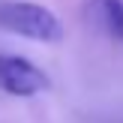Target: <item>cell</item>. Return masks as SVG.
I'll return each instance as SVG.
<instances>
[{"mask_svg": "<svg viewBox=\"0 0 123 123\" xmlns=\"http://www.w3.org/2000/svg\"><path fill=\"white\" fill-rule=\"evenodd\" d=\"M0 27L18 33L33 42H54L63 39V24L48 6L33 3V0H6L0 3Z\"/></svg>", "mask_w": 123, "mask_h": 123, "instance_id": "6da1fadb", "label": "cell"}, {"mask_svg": "<svg viewBox=\"0 0 123 123\" xmlns=\"http://www.w3.org/2000/svg\"><path fill=\"white\" fill-rule=\"evenodd\" d=\"M51 87V78L45 69L30 63L21 54H0V90L9 96H36Z\"/></svg>", "mask_w": 123, "mask_h": 123, "instance_id": "7a4b0ae2", "label": "cell"}, {"mask_svg": "<svg viewBox=\"0 0 123 123\" xmlns=\"http://www.w3.org/2000/svg\"><path fill=\"white\" fill-rule=\"evenodd\" d=\"M87 15L108 36L123 42V0H87Z\"/></svg>", "mask_w": 123, "mask_h": 123, "instance_id": "3957f363", "label": "cell"}]
</instances>
